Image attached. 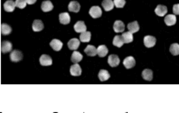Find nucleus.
I'll return each instance as SVG.
<instances>
[{
    "instance_id": "f257e3e1",
    "label": "nucleus",
    "mask_w": 179,
    "mask_h": 113,
    "mask_svg": "<svg viewBox=\"0 0 179 113\" xmlns=\"http://www.w3.org/2000/svg\"><path fill=\"white\" fill-rule=\"evenodd\" d=\"M89 14L93 18H100L103 14L101 8L99 6H92L89 11Z\"/></svg>"
},
{
    "instance_id": "f03ea898",
    "label": "nucleus",
    "mask_w": 179,
    "mask_h": 113,
    "mask_svg": "<svg viewBox=\"0 0 179 113\" xmlns=\"http://www.w3.org/2000/svg\"><path fill=\"white\" fill-rule=\"evenodd\" d=\"M10 59L14 63H18L23 59V53L20 51H13L10 55Z\"/></svg>"
},
{
    "instance_id": "7ed1b4c3",
    "label": "nucleus",
    "mask_w": 179,
    "mask_h": 113,
    "mask_svg": "<svg viewBox=\"0 0 179 113\" xmlns=\"http://www.w3.org/2000/svg\"><path fill=\"white\" fill-rule=\"evenodd\" d=\"M39 63L43 66H50L52 65V59L49 55L44 54L39 58Z\"/></svg>"
},
{
    "instance_id": "20e7f679",
    "label": "nucleus",
    "mask_w": 179,
    "mask_h": 113,
    "mask_svg": "<svg viewBox=\"0 0 179 113\" xmlns=\"http://www.w3.org/2000/svg\"><path fill=\"white\" fill-rule=\"evenodd\" d=\"M156 37L152 36H145L144 37V38H143V44H144V45L146 46L147 48H151L153 47L154 45L156 44Z\"/></svg>"
},
{
    "instance_id": "39448f33",
    "label": "nucleus",
    "mask_w": 179,
    "mask_h": 113,
    "mask_svg": "<svg viewBox=\"0 0 179 113\" xmlns=\"http://www.w3.org/2000/svg\"><path fill=\"white\" fill-rule=\"evenodd\" d=\"M120 59L119 58L115 55V54H112L111 56H109V58H108V64L110 65V66L111 67H116L119 65Z\"/></svg>"
},
{
    "instance_id": "423d86ee",
    "label": "nucleus",
    "mask_w": 179,
    "mask_h": 113,
    "mask_svg": "<svg viewBox=\"0 0 179 113\" xmlns=\"http://www.w3.org/2000/svg\"><path fill=\"white\" fill-rule=\"evenodd\" d=\"M70 72L72 74V76L74 77H78L82 74V69L80 65L78 64H75L71 66V69H70Z\"/></svg>"
},
{
    "instance_id": "0eeeda50",
    "label": "nucleus",
    "mask_w": 179,
    "mask_h": 113,
    "mask_svg": "<svg viewBox=\"0 0 179 113\" xmlns=\"http://www.w3.org/2000/svg\"><path fill=\"white\" fill-rule=\"evenodd\" d=\"M74 30L78 33H82L86 31V25L84 24V21H78L74 24Z\"/></svg>"
},
{
    "instance_id": "6e6552de",
    "label": "nucleus",
    "mask_w": 179,
    "mask_h": 113,
    "mask_svg": "<svg viewBox=\"0 0 179 113\" xmlns=\"http://www.w3.org/2000/svg\"><path fill=\"white\" fill-rule=\"evenodd\" d=\"M167 7L165 5H158L155 9V13L159 17H163L164 15L167 14Z\"/></svg>"
},
{
    "instance_id": "1a4fd4ad",
    "label": "nucleus",
    "mask_w": 179,
    "mask_h": 113,
    "mask_svg": "<svg viewBox=\"0 0 179 113\" xmlns=\"http://www.w3.org/2000/svg\"><path fill=\"white\" fill-rule=\"evenodd\" d=\"M125 29V24L123 23V21L121 20H117L113 24V30L115 32H123Z\"/></svg>"
},
{
    "instance_id": "9d476101",
    "label": "nucleus",
    "mask_w": 179,
    "mask_h": 113,
    "mask_svg": "<svg viewBox=\"0 0 179 113\" xmlns=\"http://www.w3.org/2000/svg\"><path fill=\"white\" fill-rule=\"evenodd\" d=\"M136 65V60L133 57H127L124 60V65L126 69H131L133 68Z\"/></svg>"
},
{
    "instance_id": "9b49d317",
    "label": "nucleus",
    "mask_w": 179,
    "mask_h": 113,
    "mask_svg": "<svg viewBox=\"0 0 179 113\" xmlns=\"http://www.w3.org/2000/svg\"><path fill=\"white\" fill-rule=\"evenodd\" d=\"M12 49V44L11 42L3 41L1 43V52L2 53H7L10 52Z\"/></svg>"
},
{
    "instance_id": "f8f14e48",
    "label": "nucleus",
    "mask_w": 179,
    "mask_h": 113,
    "mask_svg": "<svg viewBox=\"0 0 179 113\" xmlns=\"http://www.w3.org/2000/svg\"><path fill=\"white\" fill-rule=\"evenodd\" d=\"M16 7V2H13L12 0H7L4 4V9L7 12H12L15 10Z\"/></svg>"
},
{
    "instance_id": "ddd939ff",
    "label": "nucleus",
    "mask_w": 179,
    "mask_h": 113,
    "mask_svg": "<svg viewBox=\"0 0 179 113\" xmlns=\"http://www.w3.org/2000/svg\"><path fill=\"white\" fill-rule=\"evenodd\" d=\"M41 9L44 12H49L53 10V5L50 0H45L44 1L41 5Z\"/></svg>"
},
{
    "instance_id": "4468645a",
    "label": "nucleus",
    "mask_w": 179,
    "mask_h": 113,
    "mask_svg": "<svg viewBox=\"0 0 179 113\" xmlns=\"http://www.w3.org/2000/svg\"><path fill=\"white\" fill-rule=\"evenodd\" d=\"M51 47L53 49L56 51H59L63 47V43L58 40V39H52L51 43H50Z\"/></svg>"
},
{
    "instance_id": "2eb2a0df",
    "label": "nucleus",
    "mask_w": 179,
    "mask_h": 113,
    "mask_svg": "<svg viewBox=\"0 0 179 113\" xmlns=\"http://www.w3.org/2000/svg\"><path fill=\"white\" fill-rule=\"evenodd\" d=\"M59 22L62 24H68L71 22V17L69 13L67 12H63L59 14Z\"/></svg>"
},
{
    "instance_id": "dca6fc26",
    "label": "nucleus",
    "mask_w": 179,
    "mask_h": 113,
    "mask_svg": "<svg viewBox=\"0 0 179 113\" xmlns=\"http://www.w3.org/2000/svg\"><path fill=\"white\" fill-rule=\"evenodd\" d=\"M44 29V24L40 19H36L32 23V30L34 31H41Z\"/></svg>"
},
{
    "instance_id": "f3484780",
    "label": "nucleus",
    "mask_w": 179,
    "mask_h": 113,
    "mask_svg": "<svg viewBox=\"0 0 179 113\" xmlns=\"http://www.w3.org/2000/svg\"><path fill=\"white\" fill-rule=\"evenodd\" d=\"M114 2L112 0H103L102 2V6L104 7V11L106 12H109V11H111L114 8Z\"/></svg>"
},
{
    "instance_id": "a211bd4d",
    "label": "nucleus",
    "mask_w": 179,
    "mask_h": 113,
    "mask_svg": "<svg viewBox=\"0 0 179 113\" xmlns=\"http://www.w3.org/2000/svg\"><path fill=\"white\" fill-rule=\"evenodd\" d=\"M84 52L87 54L90 57H94L97 54V48H96L93 45H88L87 47L84 49Z\"/></svg>"
},
{
    "instance_id": "6ab92c4d",
    "label": "nucleus",
    "mask_w": 179,
    "mask_h": 113,
    "mask_svg": "<svg viewBox=\"0 0 179 113\" xmlns=\"http://www.w3.org/2000/svg\"><path fill=\"white\" fill-rule=\"evenodd\" d=\"M79 44H80V42L78 38H72L70 41L68 42V47L70 50H72V51L77 50L79 47Z\"/></svg>"
},
{
    "instance_id": "aec40b11",
    "label": "nucleus",
    "mask_w": 179,
    "mask_h": 113,
    "mask_svg": "<svg viewBox=\"0 0 179 113\" xmlns=\"http://www.w3.org/2000/svg\"><path fill=\"white\" fill-rule=\"evenodd\" d=\"M164 22L165 24H167L168 26H171V25H174L177 22V18L174 14H170V15H167L165 18H164Z\"/></svg>"
},
{
    "instance_id": "412c9836",
    "label": "nucleus",
    "mask_w": 179,
    "mask_h": 113,
    "mask_svg": "<svg viewBox=\"0 0 179 113\" xmlns=\"http://www.w3.org/2000/svg\"><path fill=\"white\" fill-rule=\"evenodd\" d=\"M68 9H69L70 12H78L80 11V5H79V3L77 2V1H72L69 4Z\"/></svg>"
},
{
    "instance_id": "4be33fe9",
    "label": "nucleus",
    "mask_w": 179,
    "mask_h": 113,
    "mask_svg": "<svg viewBox=\"0 0 179 113\" xmlns=\"http://www.w3.org/2000/svg\"><path fill=\"white\" fill-rule=\"evenodd\" d=\"M127 28H128L129 31H131L132 33H136L139 30V24L137 23V21H133L132 23L128 24Z\"/></svg>"
},
{
    "instance_id": "5701e85b",
    "label": "nucleus",
    "mask_w": 179,
    "mask_h": 113,
    "mask_svg": "<svg viewBox=\"0 0 179 113\" xmlns=\"http://www.w3.org/2000/svg\"><path fill=\"white\" fill-rule=\"evenodd\" d=\"M142 77L146 81H151L152 78H153V72L149 69H145L142 72Z\"/></svg>"
},
{
    "instance_id": "b1692460",
    "label": "nucleus",
    "mask_w": 179,
    "mask_h": 113,
    "mask_svg": "<svg viewBox=\"0 0 179 113\" xmlns=\"http://www.w3.org/2000/svg\"><path fill=\"white\" fill-rule=\"evenodd\" d=\"M110 77H111V75L106 70H100V72L98 73V78L102 82H104V81L108 80Z\"/></svg>"
},
{
    "instance_id": "393cba45",
    "label": "nucleus",
    "mask_w": 179,
    "mask_h": 113,
    "mask_svg": "<svg viewBox=\"0 0 179 113\" xmlns=\"http://www.w3.org/2000/svg\"><path fill=\"white\" fill-rule=\"evenodd\" d=\"M12 27L7 24H1V33L2 35H5V36H7L9 34H11L12 32Z\"/></svg>"
},
{
    "instance_id": "a878e982",
    "label": "nucleus",
    "mask_w": 179,
    "mask_h": 113,
    "mask_svg": "<svg viewBox=\"0 0 179 113\" xmlns=\"http://www.w3.org/2000/svg\"><path fill=\"white\" fill-rule=\"evenodd\" d=\"M108 53V48L106 45H104V44H102V45H99L98 47H97V54H98V56L99 57H101V58H104V57H105Z\"/></svg>"
},
{
    "instance_id": "bb28decb",
    "label": "nucleus",
    "mask_w": 179,
    "mask_h": 113,
    "mask_svg": "<svg viewBox=\"0 0 179 113\" xmlns=\"http://www.w3.org/2000/svg\"><path fill=\"white\" fill-rule=\"evenodd\" d=\"M71 59L72 63H78L83 59V55L78 51H73Z\"/></svg>"
},
{
    "instance_id": "cd10ccee",
    "label": "nucleus",
    "mask_w": 179,
    "mask_h": 113,
    "mask_svg": "<svg viewBox=\"0 0 179 113\" xmlns=\"http://www.w3.org/2000/svg\"><path fill=\"white\" fill-rule=\"evenodd\" d=\"M112 44H113V45L115 46H117V47H122L123 46V44H125V42H124V39H123V37L121 36H116L113 38V42H112Z\"/></svg>"
},
{
    "instance_id": "c85d7f7f",
    "label": "nucleus",
    "mask_w": 179,
    "mask_h": 113,
    "mask_svg": "<svg viewBox=\"0 0 179 113\" xmlns=\"http://www.w3.org/2000/svg\"><path fill=\"white\" fill-rule=\"evenodd\" d=\"M123 39H124V42L125 44H129V43H132L133 41V35L131 31H127V32H124L123 33Z\"/></svg>"
},
{
    "instance_id": "c756f323",
    "label": "nucleus",
    "mask_w": 179,
    "mask_h": 113,
    "mask_svg": "<svg viewBox=\"0 0 179 113\" xmlns=\"http://www.w3.org/2000/svg\"><path fill=\"white\" fill-rule=\"evenodd\" d=\"M90 37H91V33L90 31H84V32H82L80 34V40H81V42H83V43L90 42Z\"/></svg>"
},
{
    "instance_id": "7c9ffc66",
    "label": "nucleus",
    "mask_w": 179,
    "mask_h": 113,
    "mask_svg": "<svg viewBox=\"0 0 179 113\" xmlns=\"http://www.w3.org/2000/svg\"><path fill=\"white\" fill-rule=\"evenodd\" d=\"M170 51L173 56L179 55V44H172L170 47Z\"/></svg>"
},
{
    "instance_id": "2f4dec72",
    "label": "nucleus",
    "mask_w": 179,
    "mask_h": 113,
    "mask_svg": "<svg viewBox=\"0 0 179 113\" xmlns=\"http://www.w3.org/2000/svg\"><path fill=\"white\" fill-rule=\"evenodd\" d=\"M26 0H16V6L19 9H24L26 7Z\"/></svg>"
},
{
    "instance_id": "473e14b6",
    "label": "nucleus",
    "mask_w": 179,
    "mask_h": 113,
    "mask_svg": "<svg viewBox=\"0 0 179 113\" xmlns=\"http://www.w3.org/2000/svg\"><path fill=\"white\" fill-rule=\"evenodd\" d=\"M125 0H114V5L118 8H123L125 5Z\"/></svg>"
},
{
    "instance_id": "72a5a7b5",
    "label": "nucleus",
    "mask_w": 179,
    "mask_h": 113,
    "mask_svg": "<svg viewBox=\"0 0 179 113\" xmlns=\"http://www.w3.org/2000/svg\"><path fill=\"white\" fill-rule=\"evenodd\" d=\"M173 13L175 15H179V4L173 5Z\"/></svg>"
},
{
    "instance_id": "f704fd0d",
    "label": "nucleus",
    "mask_w": 179,
    "mask_h": 113,
    "mask_svg": "<svg viewBox=\"0 0 179 113\" xmlns=\"http://www.w3.org/2000/svg\"><path fill=\"white\" fill-rule=\"evenodd\" d=\"M26 2H27L28 5H33V4L36 3L37 0H26Z\"/></svg>"
}]
</instances>
